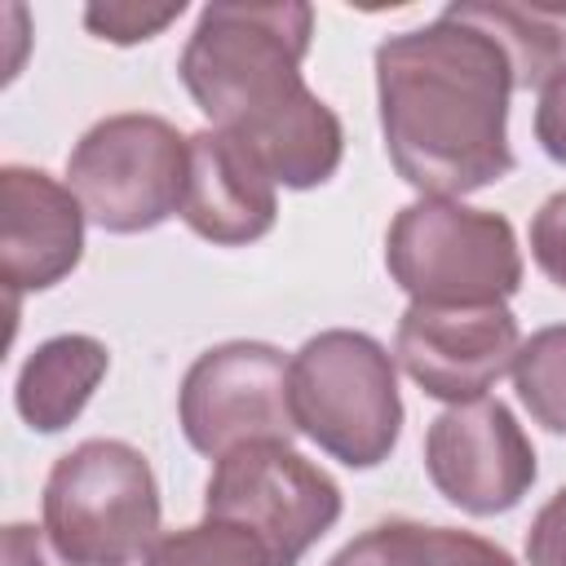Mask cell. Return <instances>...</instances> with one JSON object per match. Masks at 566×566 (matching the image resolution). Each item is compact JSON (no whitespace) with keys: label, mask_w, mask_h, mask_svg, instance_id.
Masks as SVG:
<instances>
[{"label":"cell","mask_w":566,"mask_h":566,"mask_svg":"<svg viewBox=\"0 0 566 566\" xmlns=\"http://www.w3.org/2000/svg\"><path fill=\"white\" fill-rule=\"evenodd\" d=\"M504 44L464 9L376 44V102L394 172L429 199H464L513 172Z\"/></svg>","instance_id":"cell-1"},{"label":"cell","mask_w":566,"mask_h":566,"mask_svg":"<svg viewBox=\"0 0 566 566\" xmlns=\"http://www.w3.org/2000/svg\"><path fill=\"white\" fill-rule=\"evenodd\" d=\"M314 9L274 4H203L177 57V75L212 128L243 142L279 186L314 190L345 155L336 111L305 84Z\"/></svg>","instance_id":"cell-2"},{"label":"cell","mask_w":566,"mask_h":566,"mask_svg":"<svg viewBox=\"0 0 566 566\" xmlns=\"http://www.w3.org/2000/svg\"><path fill=\"white\" fill-rule=\"evenodd\" d=\"M40 513L66 566H133L159 539V482L133 442L88 438L49 469Z\"/></svg>","instance_id":"cell-3"},{"label":"cell","mask_w":566,"mask_h":566,"mask_svg":"<svg viewBox=\"0 0 566 566\" xmlns=\"http://www.w3.org/2000/svg\"><path fill=\"white\" fill-rule=\"evenodd\" d=\"M292 416L318 451L349 469H376L402 433L398 363L354 327H327L292 354Z\"/></svg>","instance_id":"cell-4"},{"label":"cell","mask_w":566,"mask_h":566,"mask_svg":"<svg viewBox=\"0 0 566 566\" xmlns=\"http://www.w3.org/2000/svg\"><path fill=\"white\" fill-rule=\"evenodd\" d=\"M389 279L420 305H504L522 287L509 217L420 195L385 234Z\"/></svg>","instance_id":"cell-5"},{"label":"cell","mask_w":566,"mask_h":566,"mask_svg":"<svg viewBox=\"0 0 566 566\" xmlns=\"http://www.w3.org/2000/svg\"><path fill=\"white\" fill-rule=\"evenodd\" d=\"M190 137L168 119L124 111L97 119L66 155V186L106 234H142L181 212Z\"/></svg>","instance_id":"cell-6"},{"label":"cell","mask_w":566,"mask_h":566,"mask_svg":"<svg viewBox=\"0 0 566 566\" xmlns=\"http://www.w3.org/2000/svg\"><path fill=\"white\" fill-rule=\"evenodd\" d=\"M340 486L292 442H248L212 464L203 513L248 526L274 557L296 566L340 517Z\"/></svg>","instance_id":"cell-7"},{"label":"cell","mask_w":566,"mask_h":566,"mask_svg":"<svg viewBox=\"0 0 566 566\" xmlns=\"http://www.w3.org/2000/svg\"><path fill=\"white\" fill-rule=\"evenodd\" d=\"M177 420L186 442L212 460L248 442H292V358L265 340L203 349L177 389Z\"/></svg>","instance_id":"cell-8"},{"label":"cell","mask_w":566,"mask_h":566,"mask_svg":"<svg viewBox=\"0 0 566 566\" xmlns=\"http://www.w3.org/2000/svg\"><path fill=\"white\" fill-rule=\"evenodd\" d=\"M424 473L447 504L473 517H495L522 504L539 469L517 416L500 398H473L429 420Z\"/></svg>","instance_id":"cell-9"},{"label":"cell","mask_w":566,"mask_h":566,"mask_svg":"<svg viewBox=\"0 0 566 566\" xmlns=\"http://www.w3.org/2000/svg\"><path fill=\"white\" fill-rule=\"evenodd\" d=\"M522 332L509 305H420L394 332V363L438 402H473L513 371Z\"/></svg>","instance_id":"cell-10"},{"label":"cell","mask_w":566,"mask_h":566,"mask_svg":"<svg viewBox=\"0 0 566 566\" xmlns=\"http://www.w3.org/2000/svg\"><path fill=\"white\" fill-rule=\"evenodd\" d=\"M84 208L44 168H0V270L9 301L62 283L84 256Z\"/></svg>","instance_id":"cell-11"},{"label":"cell","mask_w":566,"mask_h":566,"mask_svg":"<svg viewBox=\"0 0 566 566\" xmlns=\"http://www.w3.org/2000/svg\"><path fill=\"white\" fill-rule=\"evenodd\" d=\"M274 217L279 181L270 177V168L221 128L190 133V181L181 221L217 248H243L270 234Z\"/></svg>","instance_id":"cell-12"},{"label":"cell","mask_w":566,"mask_h":566,"mask_svg":"<svg viewBox=\"0 0 566 566\" xmlns=\"http://www.w3.org/2000/svg\"><path fill=\"white\" fill-rule=\"evenodd\" d=\"M106 367H111L106 345L84 332H62L35 345L13 385V407L22 424L35 433H62L66 424H75V416L88 407L93 389L102 385Z\"/></svg>","instance_id":"cell-13"},{"label":"cell","mask_w":566,"mask_h":566,"mask_svg":"<svg viewBox=\"0 0 566 566\" xmlns=\"http://www.w3.org/2000/svg\"><path fill=\"white\" fill-rule=\"evenodd\" d=\"M464 9L504 44L513 62L517 88H544L566 66V9L553 4H478L464 0Z\"/></svg>","instance_id":"cell-14"},{"label":"cell","mask_w":566,"mask_h":566,"mask_svg":"<svg viewBox=\"0 0 566 566\" xmlns=\"http://www.w3.org/2000/svg\"><path fill=\"white\" fill-rule=\"evenodd\" d=\"M142 566H274V557L248 526L203 517L195 526L159 535Z\"/></svg>","instance_id":"cell-15"},{"label":"cell","mask_w":566,"mask_h":566,"mask_svg":"<svg viewBox=\"0 0 566 566\" xmlns=\"http://www.w3.org/2000/svg\"><path fill=\"white\" fill-rule=\"evenodd\" d=\"M513 385L535 424L566 438V323L539 327L513 358Z\"/></svg>","instance_id":"cell-16"},{"label":"cell","mask_w":566,"mask_h":566,"mask_svg":"<svg viewBox=\"0 0 566 566\" xmlns=\"http://www.w3.org/2000/svg\"><path fill=\"white\" fill-rule=\"evenodd\" d=\"M327 566H433V544L424 522H376L354 535Z\"/></svg>","instance_id":"cell-17"},{"label":"cell","mask_w":566,"mask_h":566,"mask_svg":"<svg viewBox=\"0 0 566 566\" xmlns=\"http://www.w3.org/2000/svg\"><path fill=\"white\" fill-rule=\"evenodd\" d=\"M186 13V4H88L84 9V27L97 35V40H111V44H142V40H155L159 31H168L177 18Z\"/></svg>","instance_id":"cell-18"},{"label":"cell","mask_w":566,"mask_h":566,"mask_svg":"<svg viewBox=\"0 0 566 566\" xmlns=\"http://www.w3.org/2000/svg\"><path fill=\"white\" fill-rule=\"evenodd\" d=\"M531 256L557 287H566V190L548 195L531 217Z\"/></svg>","instance_id":"cell-19"},{"label":"cell","mask_w":566,"mask_h":566,"mask_svg":"<svg viewBox=\"0 0 566 566\" xmlns=\"http://www.w3.org/2000/svg\"><path fill=\"white\" fill-rule=\"evenodd\" d=\"M429 544H433V566H517L500 544H491L473 531L429 526Z\"/></svg>","instance_id":"cell-20"},{"label":"cell","mask_w":566,"mask_h":566,"mask_svg":"<svg viewBox=\"0 0 566 566\" xmlns=\"http://www.w3.org/2000/svg\"><path fill=\"white\" fill-rule=\"evenodd\" d=\"M526 562L531 566H566V486L553 491L548 504L531 517Z\"/></svg>","instance_id":"cell-21"},{"label":"cell","mask_w":566,"mask_h":566,"mask_svg":"<svg viewBox=\"0 0 566 566\" xmlns=\"http://www.w3.org/2000/svg\"><path fill=\"white\" fill-rule=\"evenodd\" d=\"M535 142L553 164H566V66L539 88L535 102Z\"/></svg>","instance_id":"cell-22"},{"label":"cell","mask_w":566,"mask_h":566,"mask_svg":"<svg viewBox=\"0 0 566 566\" xmlns=\"http://www.w3.org/2000/svg\"><path fill=\"white\" fill-rule=\"evenodd\" d=\"M0 562L4 566H44L40 531L27 526V522H9L4 526V544H0Z\"/></svg>","instance_id":"cell-23"}]
</instances>
